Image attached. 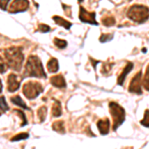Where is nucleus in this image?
Wrapping results in <instances>:
<instances>
[{"label": "nucleus", "mask_w": 149, "mask_h": 149, "mask_svg": "<svg viewBox=\"0 0 149 149\" xmlns=\"http://www.w3.org/2000/svg\"><path fill=\"white\" fill-rule=\"evenodd\" d=\"M109 119L105 118V119H100L97 121V128L100 130V133L102 135H107L109 132Z\"/></svg>", "instance_id": "9d476101"}, {"label": "nucleus", "mask_w": 149, "mask_h": 149, "mask_svg": "<svg viewBox=\"0 0 149 149\" xmlns=\"http://www.w3.org/2000/svg\"><path fill=\"white\" fill-rule=\"evenodd\" d=\"M141 125L145 126V127H149V110L146 109L145 110V113H144V117L143 119L140 121Z\"/></svg>", "instance_id": "5701e85b"}, {"label": "nucleus", "mask_w": 149, "mask_h": 149, "mask_svg": "<svg viewBox=\"0 0 149 149\" xmlns=\"http://www.w3.org/2000/svg\"><path fill=\"white\" fill-rule=\"evenodd\" d=\"M54 43H55V45H56L58 48H60V49H64V48H66L67 45H68L65 40L58 39V38H55V39H54Z\"/></svg>", "instance_id": "4be33fe9"}, {"label": "nucleus", "mask_w": 149, "mask_h": 149, "mask_svg": "<svg viewBox=\"0 0 149 149\" xmlns=\"http://www.w3.org/2000/svg\"><path fill=\"white\" fill-rule=\"evenodd\" d=\"M43 92V86L37 81H27L23 86V93L29 100H34Z\"/></svg>", "instance_id": "39448f33"}, {"label": "nucleus", "mask_w": 149, "mask_h": 149, "mask_svg": "<svg viewBox=\"0 0 149 149\" xmlns=\"http://www.w3.org/2000/svg\"><path fill=\"white\" fill-rule=\"evenodd\" d=\"M102 24L107 26V27H109V26H113L115 24V19L112 17V16L105 17V18L102 19Z\"/></svg>", "instance_id": "aec40b11"}, {"label": "nucleus", "mask_w": 149, "mask_h": 149, "mask_svg": "<svg viewBox=\"0 0 149 149\" xmlns=\"http://www.w3.org/2000/svg\"><path fill=\"white\" fill-rule=\"evenodd\" d=\"M20 88V81H19L18 77L14 74H10L8 76V80H7V88L10 93L16 92L18 88Z\"/></svg>", "instance_id": "1a4fd4ad"}, {"label": "nucleus", "mask_w": 149, "mask_h": 149, "mask_svg": "<svg viewBox=\"0 0 149 149\" xmlns=\"http://www.w3.org/2000/svg\"><path fill=\"white\" fill-rule=\"evenodd\" d=\"M29 137V134L26 133V132H23V133H19L17 135H15L14 137L11 138V141H19V140H24V139H27Z\"/></svg>", "instance_id": "412c9836"}, {"label": "nucleus", "mask_w": 149, "mask_h": 149, "mask_svg": "<svg viewBox=\"0 0 149 149\" xmlns=\"http://www.w3.org/2000/svg\"><path fill=\"white\" fill-rule=\"evenodd\" d=\"M11 102L14 103V104L18 105V107H22V109H29L27 107V105L25 104V102L22 100V98H21L19 95H15V97H11Z\"/></svg>", "instance_id": "dca6fc26"}, {"label": "nucleus", "mask_w": 149, "mask_h": 149, "mask_svg": "<svg viewBox=\"0 0 149 149\" xmlns=\"http://www.w3.org/2000/svg\"><path fill=\"white\" fill-rule=\"evenodd\" d=\"M9 1H5V0H1L0 1V8L2 9V10H6V7L8 5Z\"/></svg>", "instance_id": "c85d7f7f"}, {"label": "nucleus", "mask_w": 149, "mask_h": 149, "mask_svg": "<svg viewBox=\"0 0 149 149\" xmlns=\"http://www.w3.org/2000/svg\"><path fill=\"white\" fill-rule=\"evenodd\" d=\"M0 115H1V113H0Z\"/></svg>", "instance_id": "7c9ffc66"}, {"label": "nucleus", "mask_w": 149, "mask_h": 149, "mask_svg": "<svg viewBox=\"0 0 149 149\" xmlns=\"http://www.w3.org/2000/svg\"><path fill=\"white\" fill-rule=\"evenodd\" d=\"M2 92V83H1V80H0V93Z\"/></svg>", "instance_id": "c756f323"}, {"label": "nucleus", "mask_w": 149, "mask_h": 149, "mask_svg": "<svg viewBox=\"0 0 149 149\" xmlns=\"http://www.w3.org/2000/svg\"><path fill=\"white\" fill-rule=\"evenodd\" d=\"M0 109L2 111H7L9 109L8 105H7V102H6V100L4 97H0Z\"/></svg>", "instance_id": "b1692460"}, {"label": "nucleus", "mask_w": 149, "mask_h": 149, "mask_svg": "<svg viewBox=\"0 0 149 149\" xmlns=\"http://www.w3.org/2000/svg\"><path fill=\"white\" fill-rule=\"evenodd\" d=\"M62 113H63V110H62L61 103L58 100H54V104L52 107V115L54 117H59L61 116Z\"/></svg>", "instance_id": "ddd939ff"}, {"label": "nucleus", "mask_w": 149, "mask_h": 149, "mask_svg": "<svg viewBox=\"0 0 149 149\" xmlns=\"http://www.w3.org/2000/svg\"><path fill=\"white\" fill-rule=\"evenodd\" d=\"M29 7V2L26 0H17V1H13L10 5V9L9 11L11 13H17V12L25 11Z\"/></svg>", "instance_id": "6e6552de"}, {"label": "nucleus", "mask_w": 149, "mask_h": 149, "mask_svg": "<svg viewBox=\"0 0 149 149\" xmlns=\"http://www.w3.org/2000/svg\"><path fill=\"white\" fill-rule=\"evenodd\" d=\"M47 116V107H41L39 109H38V117H39L40 121L43 122L45 120Z\"/></svg>", "instance_id": "a211bd4d"}, {"label": "nucleus", "mask_w": 149, "mask_h": 149, "mask_svg": "<svg viewBox=\"0 0 149 149\" xmlns=\"http://www.w3.org/2000/svg\"><path fill=\"white\" fill-rule=\"evenodd\" d=\"M5 59L7 61V65L14 70V71H20L22 67L24 56L22 52V48L20 47H11L4 51Z\"/></svg>", "instance_id": "f257e3e1"}, {"label": "nucleus", "mask_w": 149, "mask_h": 149, "mask_svg": "<svg viewBox=\"0 0 149 149\" xmlns=\"http://www.w3.org/2000/svg\"><path fill=\"white\" fill-rule=\"evenodd\" d=\"M110 114L113 119V130H116L125 120V109L116 102H109V104Z\"/></svg>", "instance_id": "20e7f679"}, {"label": "nucleus", "mask_w": 149, "mask_h": 149, "mask_svg": "<svg viewBox=\"0 0 149 149\" xmlns=\"http://www.w3.org/2000/svg\"><path fill=\"white\" fill-rule=\"evenodd\" d=\"M80 20L84 23H88L92 25H97L95 20V12L86 11L84 7H80Z\"/></svg>", "instance_id": "0eeeda50"}, {"label": "nucleus", "mask_w": 149, "mask_h": 149, "mask_svg": "<svg viewBox=\"0 0 149 149\" xmlns=\"http://www.w3.org/2000/svg\"><path fill=\"white\" fill-rule=\"evenodd\" d=\"M25 77H35V78H47L41 60L37 56H30L25 66Z\"/></svg>", "instance_id": "f03ea898"}, {"label": "nucleus", "mask_w": 149, "mask_h": 149, "mask_svg": "<svg viewBox=\"0 0 149 149\" xmlns=\"http://www.w3.org/2000/svg\"><path fill=\"white\" fill-rule=\"evenodd\" d=\"M8 70V65L1 57H0V74H4Z\"/></svg>", "instance_id": "393cba45"}, {"label": "nucleus", "mask_w": 149, "mask_h": 149, "mask_svg": "<svg viewBox=\"0 0 149 149\" xmlns=\"http://www.w3.org/2000/svg\"><path fill=\"white\" fill-rule=\"evenodd\" d=\"M14 112H16V113L17 114H19L21 116V118L23 119V123L21 124V126H24V125H26V124H27V119H26V116H25V114L23 113L22 111H21V110H18V109H15L14 110Z\"/></svg>", "instance_id": "a878e982"}, {"label": "nucleus", "mask_w": 149, "mask_h": 149, "mask_svg": "<svg viewBox=\"0 0 149 149\" xmlns=\"http://www.w3.org/2000/svg\"><path fill=\"white\" fill-rule=\"evenodd\" d=\"M39 31L42 33H47L50 31V27L48 25H45V24H40L39 25Z\"/></svg>", "instance_id": "bb28decb"}, {"label": "nucleus", "mask_w": 149, "mask_h": 149, "mask_svg": "<svg viewBox=\"0 0 149 149\" xmlns=\"http://www.w3.org/2000/svg\"><path fill=\"white\" fill-rule=\"evenodd\" d=\"M141 78H142V72L139 71L133 79L131 80L130 84H129L128 91L130 93H137V95H141L142 93V90H141Z\"/></svg>", "instance_id": "423d86ee"}, {"label": "nucleus", "mask_w": 149, "mask_h": 149, "mask_svg": "<svg viewBox=\"0 0 149 149\" xmlns=\"http://www.w3.org/2000/svg\"><path fill=\"white\" fill-rule=\"evenodd\" d=\"M53 129L55 131L59 132V133H65V126H64V122L62 120H58L56 122L53 123Z\"/></svg>", "instance_id": "f3484780"}, {"label": "nucleus", "mask_w": 149, "mask_h": 149, "mask_svg": "<svg viewBox=\"0 0 149 149\" xmlns=\"http://www.w3.org/2000/svg\"><path fill=\"white\" fill-rule=\"evenodd\" d=\"M112 38V35H107V34H102V36L100 37V42H107V41H109V39H111Z\"/></svg>", "instance_id": "cd10ccee"}, {"label": "nucleus", "mask_w": 149, "mask_h": 149, "mask_svg": "<svg viewBox=\"0 0 149 149\" xmlns=\"http://www.w3.org/2000/svg\"><path fill=\"white\" fill-rule=\"evenodd\" d=\"M51 84L56 88H66L67 84L66 81H65V78L62 74H57V76H54L51 78Z\"/></svg>", "instance_id": "9b49d317"}, {"label": "nucleus", "mask_w": 149, "mask_h": 149, "mask_svg": "<svg viewBox=\"0 0 149 149\" xmlns=\"http://www.w3.org/2000/svg\"><path fill=\"white\" fill-rule=\"evenodd\" d=\"M53 20L56 22L58 25L60 26H63V27H65L66 29H69L72 27V23L69 22V21L65 20V19H63L62 17H60V16H53Z\"/></svg>", "instance_id": "2eb2a0df"}, {"label": "nucleus", "mask_w": 149, "mask_h": 149, "mask_svg": "<svg viewBox=\"0 0 149 149\" xmlns=\"http://www.w3.org/2000/svg\"><path fill=\"white\" fill-rule=\"evenodd\" d=\"M47 69L50 73H56V72L59 70V62H58L57 59L55 58H52L47 64Z\"/></svg>", "instance_id": "4468645a"}, {"label": "nucleus", "mask_w": 149, "mask_h": 149, "mask_svg": "<svg viewBox=\"0 0 149 149\" xmlns=\"http://www.w3.org/2000/svg\"><path fill=\"white\" fill-rule=\"evenodd\" d=\"M143 86H144V88L149 92V65L147 66V68H146L145 76H144V79H143Z\"/></svg>", "instance_id": "6ab92c4d"}, {"label": "nucleus", "mask_w": 149, "mask_h": 149, "mask_svg": "<svg viewBox=\"0 0 149 149\" xmlns=\"http://www.w3.org/2000/svg\"><path fill=\"white\" fill-rule=\"evenodd\" d=\"M127 17L136 23H143L149 18V8L140 4L132 5L127 11Z\"/></svg>", "instance_id": "7ed1b4c3"}, {"label": "nucleus", "mask_w": 149, "mask_h": 149, "mask_svg": "<svg viewBox=\"0 0 149 149\" xmlns=\"http://www.w3.org/2000/svg\"><path fill=\"white\" fill-rule=\"evenodd\" d=\"M133 69V64L132 63H128L125 66V68L123 69V71H122V73L120 74V76L118 77V79H117V85L119 86H122L124 83V81H125V78L126 76L128 74L129 72L131 71V70Z\"/></svg>", "instance_id": "f8f14e48"}]
</instances>
